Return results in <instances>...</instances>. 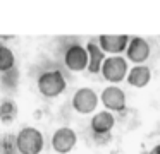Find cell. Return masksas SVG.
<instances>
[{"label": "cell", "mask_w": 160, "mask_h": 154, "mask_svg": "<svg viewBox=\"0 0 160 154\" xmlns=\"http://www.w3.org/2000/svg\"><path fill=\"white\" fill-rule=\"evenodd\" d=\"M38 91L45 98H57L67 87V82L60 70H45L38 75Z\"/></svg>", "instance_id": "cell-1"}, {"label": "cell", "mask_w": 160, "mask_h": 154, "mask_svg": "<svg viewBox=\"0 0 160 154\" xmlns=\"http://www.w3.org/2000/svg\"><path fill=\"white\" fill-rule=\"evenodd\" d=\"M16 149L19 154H40L43 149V135L35 127H22L16 135Z\"/></svg>", "instance_id": "cell-2"}, {"label": "cell", "mask_w": 160, "mask_h": 154, "mask_svg": "<svg viewBox=\"0 0 160 154\" xmlns=\"http://www.w3.org/2000/svg\"><path fill=\"white\" fill-rule=\"evenodd\" d=\"M100 72L105 81L112 82V84H117V82L124 81L126 75H128V60L124 57H121V55L105 57Z\"/></svg>", "instance_id": "cell-3"}, {"label": "cell", "mask_w": 160, "mask_h": 154, "mask_svg": "<svg viewBox=\"0 0 160 154\" xmlns=\"http://www.w3.org/2000/svg\"><path fill=\"white\" fill-rule=\"evenodd\" d=\"M114 125H115V118L107 110H103L100 113H95L90 122V127H91V132H93L95 139H105L103 142L110 140V132L114 128Z\"/></svg>", "instance_id": "cell-4"}, {"label": "cell", "mask_w": 160, "mask_h": 154, "mask_svg": "<svg viewBox=\"0 0 160 154\" xmlns=\"http://www.w3.org/2000/svg\"><path fill=\"white\" fill-rule=\"evenodd\" d=\"M98 106V94L90 87H81L72 96V108L79 115H90Z\"/></svg>", "instance_id": "cell-5"}, {"label": "cell", "mask_w": 160, "mask_h": 154, "mask_svg": "<svg viewBox=\"0 0 160 154\" xmlns=\"http://www.w3.org/2000/svg\"><path fill=\"white\" fill-rule=\"evenodd\" d=\"M78 135L71 127H60L52 135V147L59 154H67L76 147Z\"/></svg>", "instance_id": "cell-6"}, {"label": "cell", "mask_w": 160, "mask_h": 154, "mask_svg": "<svg viewBox=\"0 0 160 154\" xmlns=\"http://www.w3.org/2000/svg\"><path fill=\"white\" fill-rule=\"evenodd\" d=\"M64 62H66V67L71 72H83L88 67V53L86 48L83 44H71L69 48L64 53Z\"/></svg>", "instance_id": "cell-7"}, {"label": "cell", "mask_w": 160, "mask_h": 154, "mask_svg": "<svg viewBox=\"0 0 160 154\" xmlns=\"http://www.w3.org/2000/svg\"><path fill=\"white\" fill-rule=\"evenodd\" d=\"M100 101L107 108V111H124L126 110V94L117 86H108L102 91Z\"/></svg>", "instance_id": "cell-8"}, {"label": "cell", "mask_w": 160, "mask_h": 154, "mask_svg": "<svg viewBox=\"0 0 160 154\" xmlns=\"http://www.w3.org/2000/svg\"><path fill=\"white\" fill-rule=\"evenodd\" d=\"M128 60L132 62L136 65H143L150 57V44L146 40L139 36L134 38H129V43H128Z\"/></svg>", "instance_id": "cell-9"}, {"label": "cell", "mask_w": 160, "mask_h": 154, "mask_svg": "<svg viewBox=\"0 0 160 154\" xmlns=\"http://www.w3.org/2000/svg\"><path fill=\"white\" fill-rule=\"evenodd\" d=\"M129 36L128 34H103L100 36V50L103 53H110L112 57L122 53L128 48Z\"/></svg>", "instance_id": "cell-10"}, {"label": "cell", "mask_w": 160, "mask_h": 154, "mask_svg": "<svg viewBox=\"0 0 160 154\" xmlns=\"http://www.w3.org/2000/svg\"><path fill=\"white\" fill-rule=\"evenodd\" d=\"M84 48H86V53H88V67H86V70L90 72V74H98L100 68H102V63H103V60H105V53L100 50L98 44L93 43V41H90Z\"/></svg>", "instance_id": "cell-11"}, {"label": "cell", "mask_w": 160, "mask_h": 154, "mask_svg": "<svg viewBox=\"0 0 160 154\" xmlns=\"http://www.w3.org/2000/svg\"><path fill=\"white\" fill-rule=\"evenodd\" d=\"M152 79V72L146 65H134L131 70H128V82L132 87H146Z\"/></svg>", "instance_id": "cell-12"}, {"label": "cell", "mask_w": 160, "mask_h": 154, "mask_svg": "<svg viewBox=\"0 0 160 154\" xmlns=\"http://www.w3.org/2000/svg\"><path fill=\"white\" fill-rule=\"evenodd\" d=\"M19 108L14 103V99H2L0 101V120L4 123H12L16 118H18Z\"/></svg>", "instance_id": "cell-13"}, {"label": "cell", "mask_w": 160, "mask_h": 154, "mask_svg": "<svg viewBox=\"0 0 160 154\" xmlns=\"http://www.w3.org/2000/svg\"><path fill=\"white\" fill-rule=\"evenodd\" d=\"M0 84H2V89L5 92H14L19 84V72L16 68H11V70L4 72L2 77H0Z\"/></svg>", "instance_id": "cell-14"}, {"label": "cell", "mask_w": 160, "mask_h": 154, "mask_svg": "<svg viewBox=\"0 0 160 154\" xmlns=\"http://www.w3.org/2000/svg\"><path fill=\"white\" fill-rule=\"evenodd\" d=\"M14 63H16V57L12 53V50L5 44H0V74L14 68Z\"/></svg>", "instance_id": "cell-15"}, {"label": "cell", "mask_w": 160, "mask_h": 154, "mask_svg": "<svg viewBox=\"0 0 160 154\" xmlns=\"http://www.w3.org/2000/svg\"><path fill=\"white\" fill-rule=\"evenodd\" d=\"M0 154H18L16 135H5L0 139Z\"/></svg>", "instance_id": "cell-16"}, {"label": "cell", "mask_w": 160, "mask_h": 154, "mask_svg": "<svg viewBox=\"0 0 160 154\" xmlns=\"http://www.w3.org/2000/svg\"><path fill=\"white\" fill-rule=\"evenodd\" d=\"M150 154H160V144H157V146L150 151Z\"/></svg>", "instance_id": "cell-17"}]
</instances>
